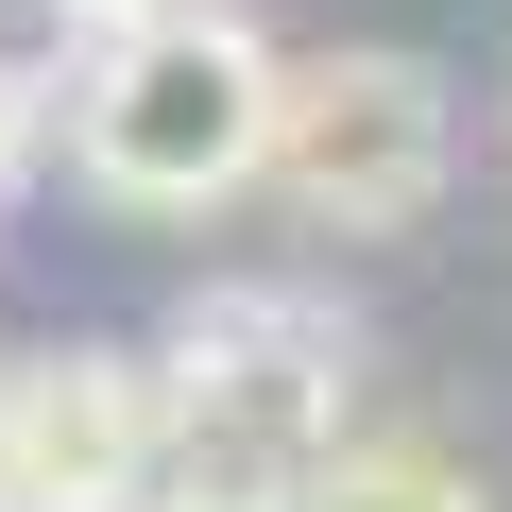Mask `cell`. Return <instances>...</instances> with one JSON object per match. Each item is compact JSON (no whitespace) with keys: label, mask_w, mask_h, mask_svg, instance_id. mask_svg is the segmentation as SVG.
I'll list each match as a JSON object with an SVG mask.
<instances>
[{"label":"cell","mask_w":512,"mask_h":512,"mask_svg":"<svg viewBox=\"0 0 512 512\" xmlns=\"http://www.w3.org/2000/svg\"><path fill=\"white\" fill-rule=\"evenodd\" d=\"M274 35L222 18V0H154V18H120L69 86V171L137 222H188V205H239L256 171H274Z\"/></svg>","instance_id":"obj_1"},{"label":"cell","mask_w":512,"mask_h":512,"mask_svg":"<svg viewBox=\"0 0 512 512\" xmlns=\"http://www.w3.org/2000/svg\"><path fill=\"white\" fill-rule=\"evenodd\" d=\"M359 410V342L308 308V291H205L171 308L154 342V444H171V495H239L274 512Z\"/></svg>","instance_id":"obj_2"},{"label":"cell","mask_w":512,"mask_h":512,"mask_svg":"<svg viewBox=\"0 0 512 512\" xmlns=\"http://www.w3.org/2000/svg\"><path fill=\"white\" fill-rule=\"evenodd\" d=\"M444 171H461V103H444L427 52H308V69L274 86V188H291L308 222L393 239V222L444 205Z\"/></svg>","instance_id":"obj_3"},{"label":"cell","mask_w":512,"mask_h":512,"mask_svg":"<svg viewBox=\"0 0 512 512\" xmlns=\"http://www.w3.org/2000/svg\"><path fill=\"white\" fill-rule=\"evenodd\" d=\"M154 359L69 342V359H0V512H154Z\"/></svg>","instance_id":"obj_4"},{"label":"cell","mask_w":512,"mask_h":512,"mask_svg":"<svg viewBox=\"0 0 512 512\" xmlns=\"http://www.w3.org/2000/svg\"><path fill=\"white\" fill-rule=\"evenodd\" d=\"M274 512H478V478H461L444 444H359V427H342Z\"/></svg>","instance_id":"obj_5"},{"label":"cell","mask_w":512,"mask_h":512,"mask_svg":"<svg viewBox=\"0 0 512 512\" xmlns=\"http://www.w3.org/2000/svg\"><path fill=\"white\" fill-rule=\"evenodd\" d=\"M52 18H86V35H120V18H154V0H52Z\"/></svg>","instance_id":"obj_6"},{"label":"cell","mask_w":512,"mask_h":512,"mask_svg":"<svg viewBox=\"0 0 512 512\" xmlns=\"http://www.w3.org/2000/svg\"><path fill=\"white\" fill-rule=\"evenodd\" d=\"M154 512H239V495H154Z\"/></svg>","instance_id":"obj_7"}]
</instances>
